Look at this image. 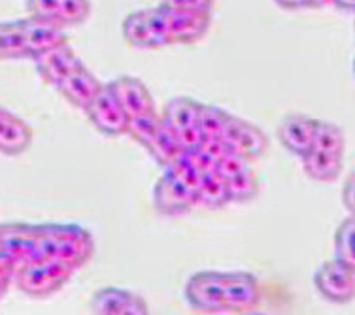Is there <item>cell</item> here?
<instances>
[{"mask_svg":"<svg viewBox=\"0 0 355 315\" xmlns=\"http://www.w3.org/2000/svg\"><path fill=\"white\" fill-rule=\"evenodd\" d=\"M59 2L61 0H27V10L31 17H38V19L46 21H57L59 15ZM61 25V23H59Z\"/></svg>","mask_w":355,"mask_h":315,"instance_id":"obj_32","label":"cell"},{"mask_svg":"<svg viewBox=\"0 0 355 315\" xmlns=\"http://www.w3.org/2000/svg\"><path fill=\"white\" fill-rule=\"evenodd\" d=\"M93 253H95V240L87 228L76 223L36 225L35 249L31 259L61 260L78 270L93 259Z\"/></svg>","mask_w":355,"mask_h":315,"instance_id":"obj_1","label":"cell"},{"mask_svg":"<svg viewBox=\"0 0 355 315\" xmlns=\"http://www.w3.org/2000/svg\"><path fill=\"white\" fill-rule=\"evenodd\" d=\"M35 132L31 125L25 123L21 117L14 116L12 111H4L0 116V153L2 155H21L33 145Z\"/></svg>","mask_w":355,"mask_h":315,"instance_id":"obj_18","label":"cell"},{"mask_svg":"<svg viewBox=\"0 0 355 315\" xmlns=\"http://www.w3.org/2000/svg\"><path fill=\"white\" fill-rule=\"evenodd\" d=\"M176 134L178 140H180V145H182V150L184 151H195L197 147H200L202 142H205V136H202V132L198 130L197 125L178 130Z\"/></svg>","mask_w":355,"mask_h":315,"instance_id":"obj_33","label":"cell"},{"mask_svg":"<svg viewBox=\"0 0 355 315\" xmlns=\"http://www.w3.org/2000/svg\"><path fill=\"white\" fill-rule=\"evenodd\" d=\"M153 204L161 215H184L197 206V191L172 172H166L155 183Z\"/></svg>","mask_w":355,"mask_h":315,"instance_id":"obj_8","label":"cell"},{"mask_svg":"<svg viewBox=\"0 0 355 315\" xmlns=\"http://www.w3.org/2000/svg\"><path fill=\"white\" fill-rule=\"evenodd\" d=\"M312 147H314V150L329 151V153H340V155H344V147H346L344 132H342V129L338 125L329 123V121H318V119H315Z\"/></svg>","mask_w":355,"mask_h":315,"instance_id":"obj_25","label":"cell"},{"mask_svg":"<svg viewBox=\"0 0 355 315\" xmlns=\"http://www.w3.org/2000/svg\"><path fill=\"white\" fill-rule=\"evenodd\" d=\"M36 238V225L21 223V221H10L0 223V247L10 257L19 262H27L33 257Z\"/></svg>","mask_w":355,"mask_h":315,"instance_id":"obj_16","label":"cell"},{"mask_svg":"<svg viewBox=\"0 0 355 315\" xmlns=\"http://www.w3.org/2000/svg\"><path fill=\"white\" fill-rule=\"evenodd\" d=\"M159 123H161V114L157 111H150V114H140V116L129 117V127H127V134L137 140L138 144L146 147L150 142V138L155 134Z\"/></svg>","mask_w":355,"mask_h":315,"instance_id":"obj_28","label":"cell"},{"mask_svg":"<svg viewBox=\"0 0 355 315\" xmlns=\"http://www.w3.org/2000/svg\"><path fill=\"white\" fill-rule=\"evenodd\" d=\"M83 111L87 114L93 127L104 136L116 138L127 134L129 116L121 108V104L117 102V98L108 87V83L101 87V91L93 96V100L87 104V108Z\"/></svg>","mask_w":355,"mask_h":315,"instance_id":"obj_5","label":"cell"},{"mask_svg":"<svg viewBox=\"0 0 355 315\" xmlns=\"http://www.w3.org/2000/svg\"><path fill=\"white\" fill-rule=\"evenodd\" d=\"M4 111H6V110H4V108H2V106H0V116H2V114H4Z\"/></svg>","mask_w":355,"mask_h":315,"instance_id":"obj_39","label":"cell"},{"mask_svg":"<svg viewBox=\"0 0 355 315\" xmlns=\"http://www.w3.org/2000/svg\"><path fill=\"white\" fill-rule=\"evenodd\" d=\"M163 6L198 15H212L214 0H163Z\"/></svg>","mask_w":355,"mask_h":315,"instance_id":"obj_31","label":"cell"},{"mask_svg":"<svg viewBox=\"0 0 355 315\" xmlns=\"http://www.w3.org/2000/svg\"><path fill=\"white\" fill-rule=\"evenodd\" d=\"M185 302L195 309L219 314L225 312V274L198 272L191 276L184 289Z\"/></svg>","mask_w":355,"mask_h":315,"instance_id":"obj_6","label":"cell"},{"mask_svg":"<svg viewBox=\"0 0 355 315\" xmlns=\"http://www.w3.org/2000/svg\"><path fill=\"white\" fill-rule=\"evenodd\" d=\"M125 42L138 49H161L171 46L166 38L163 17L159 14V8L137 10L123 19L121 25Z\"/></svg>","mask_w":355,"mask_h":315,"instance_id":"obj_3","label":"cell"},{"mask_svg":"<svg viewBox=\"0 0 355 315\" xmlns=\"http://www.w3.org/2000/svg\"><path fill=\"white\" fill-rule=\"evenodd\" d=\"M91 10V0H61L57 21L62 27H78L89 19Z\"/></svg>","mask_w":355,"mask_h":315,"instance_id":"obj_27","label":"cell"},{"mask_svg":"<svg viewBox=\"0 0 355 315\" xmlns=\"http://www.w3.org/2000/svg\"><path fill=\"white\" fill-rule=\"evenodd\" d=\"M342 202H344V206L348 208L349 212H354V179L352 178L346 181V187L342 191Z\"/></svg>","mask_w":355,"mask_h":315,"instance_id":"obj_36","label":"cell"},{"mask_svg":"<svg viewBox=\"0 0 355 315\" xmlns=\"http://www.w3.org/2000/svg\"><path fill=\"white\" fill-rule=\"evenodd\" d=\"M144 150L150 151V155L155 159V163L161 166H171L172 161L182 153V145L178 140L176 130L164 123L163 117H161V123H159L155 134L150 138V142L146 144Z\"/></svg>","mask_w":355,"mask_h":315,"instance_id":"obj_20","label":"cell"},{"mask_svg":"<svg viewBox=\"0 0 355 315\" xmlns=\"http://www.w3.org/2000/svg\"><path fill=\"white\" fill-rule=\"evenodd\" d=\"M274 4L282 10H320L331 6V0H272Z\"/></svg>","mask_w":355,"mask_h":315,"instance_id":"obj_34","label":"cell"},{"mask_svg":"<svg viewBox=\"0 0 355 315\" xmlns=\"http://www.w3.org/2000/svg\"><path fill=\"white\" fill-rule=\"evenodd\" d=\"M117 102L127 111V116H140V114H150L155 110V100L151 96L150 89L144 85L142 80L132 78V75H121L114 82L108 83Z\"/></svg>","mask_w":355,"mask_h":315,"instance_id":"obj_13","label":"cell"},{"mask_svg":"<svg viewBox=\"0 0 355 315\" xmlns=\"http://www.w3.org/2000/svg\"><path fill=\"white\" fill-rule=\"evenodd\" d=\"M23 33H25V42H27L28 59L46 53L49 49L59 48L62 44H69V36L64 33V27L55 23V21L38 19V17H28V19H19Z\"/></svg>","mask_w":355,"mask_h":315,"instance_id":"obj_11","label":"cell"},{"mask_svg":"<svg viewBox=\"0 0 355 315\" xmlns=\"http://www.w3.org/2000/svg\"><path fill=\"white\" fill-rule=\"evenodd\" d=\"M231 202L229 191H227L225 179L216 172L206 174L200 186L197 187V206H205L210 210H219Z\"/></svg>","mask_w":355,"mask_h":315,"instance_id":"obj_23","label":"cell"},{"mask_svg":"<svg viewBox=\"0 0 355 315\" xmlns=\"http://www.w3.org/2000/svg\"><path fill=\"white\" fill-rule=\"evenodd\" d=\"M28 59L21 21H0V61Z\"/></svg>","mask_w":355,"mask_h":315,"instance_id":"obj_22","label":"cell"},{"mask_svg":"<svg viewBox=\"0 0 355 315\" xmlns=\"http://www.w3.org/2000/svg\"><path fill=\"white\" fill-rule=\"evenodd\" d=\"M159 14L163 17L166 38L172 44H195L200 38H205L208 28H210V15L189 14V12H180L172 10L163 4H159Z\"/></svg>","mask_w":355,"mask_h":315,"instance_id":"obj_9","label":"cell"},{"mask_svg":"<svg viewBox=\"0 0 355 315\" xmlns=\"http://www.w3.org/2000/svg\"><path fill=\"white\" fill-rule=\"evenodd\" d=\"M17 268H19V262L12 259V257L0 247V276L12 281L14 280L15 272H17Z\"/></svg>","mask_w":355,"mask_h":315,"instance_id":"obj_35","label":"cell"},{"mask_svg":"<svg viewBox=\"0 0 355 315\" xmlns=\"http://www.w3.org/2000/svg\"><path fill=\"white\" fill-rule=\"evenodd\" d=\"M302 168L308 178L314 179V181H321V183H327V181H335L338 179L344 166V155L340 153H329V151L321 150H312L302 155Z\"/></svg>","mask_w":355,"mask_h":315,"instance_id":"obj_19","label":"cell"},{"mask_svg":"<svg viewBox=\"0 0 355 315\" xmlns=\"http://www.w3.org/2000/svg\"><path fill=\"white\" fill-rule=\"evenodd\" d=\"M74 274V268L53 259H31L23 262L14 280L21 293L33 298H48L59 293Z\"/></svg>","mask_w":355,"mask_h":315,"instance_id":"obj_2","label":"cell"},{"mask_svg":"<svg viewBox=\"0 0 355 315\" xmlns=\"http://www.w3.org/2000/svg\"><path fill=\"white\" fill-rule=\"evenodd\" d=\"M91 312L98 315H146L150 314V306L137 293L104 287L91 298Z\"/></svg>","mask_w":355,"mask_h":315,"instance_id":"obj_10","label":"cell"},{"mask_svg":"<svg viewBox=\"0 0 355 315\" xmlns=\"http://www.w3.org/2000/svg\"><path fill=\"white\" fill-rule=\"evenodd\" d=\"M231 114L214 104H202L197 117V127L205 138H218Z\"/></svg>","mask_w":355,"mask_h":315,"instance_id":"obj_26","label":"cell"},{"mask_svg":"<svg viewBox=\"0 0 355 315\" xmlns=\"http://www.w3.org/2000/svg\"><path fill=\"white\" fill-rule=\"evenodd\" d=\"M8 287H10V280H6V278H2V276H0V298L4 296V293L8 291Z\"/></svg>","mask_w":355,"mask_h":315,"instance_id":"obj_38","label":"cell"},{"mask_svg":"<svg viewBox=\"0 0 355 315\" xmlns=\"http://www.w3.org/2000/svg\"><path fill=\"white\" fill-rule=\"evenodd\" d=\"M200 106H202V102H198L197 98H191V96H176V98H171L168 102L164 104L161 117H163L164 123L178 132V130L197 125Z\"/></svg>","mask_w":355,"mask_h":315,"instance_id":"obj_21","label":"cell"},{"mask_svg":"<svg viewBox=\"0 0 355 315\" xmlns=\"http://www.w3.org/2000/svg\"><path fill=\"white\" fill-rule=\"evenodd\" d=\"M355 264L333 259L323 262L314 274V285L323 298L335 304H348L355 296Z\"/></svg>","mask_w":355,"mask_h":315,"instance_id":"obj_4","label":"cell"},{"mask_svg":"<svg viewBox=\"0 0 355 315\" xmlns=\"http://www.w3.org/2000/svg\"><path fill=\"white\" fill-rule=\"evenodd\" d=\"M248 168V159L239 155V153H234V151L227 150L221 157H219L218 165H216V174H219L221 178L225 179L232 174H236V172L244 170Z\"/></svg>","mask_w":355,"mask_h":315,"instance_id":"obj_30","label":"cell"},{"mask_svg":"<svg viewBox=\"0 0 355 315\" xmlns=\"http://www.w3.org/2000/svg\"><path fill=\"white\" fill-rule=\"evenodd\" d=\"M354 236H355V223L354 217L344 219L338 225L335 233V253L336 259L355 264V253H354Z\"/></svg>","mask_w":355,"mask_h":315,"instance_id":"obj_29","label":"cell"},{"mask_svg":"<svg viewBox=\"0 0 355 315\" xmlns=\"http://www.w3.org/2000/svg\"><path fill=\"white\" fill-rule=\"evenodd\" d=\"M331 6L344 10V12H354L355 10V0H331Z\"/></svg>","mask_w":355,"mask_h":315,"instance_id":"obj_37","label":"cell"},{"mask_svg":"<svg viewBox=\"0 0 355 315\" xmlns=\"http://www.w3.org/2000/svg\"><path fill=\"white\" fill-rule=\"evenodd\" d=\"M219 140L225 145V150L234 151L248 161L265 155L268 150V138L265 132L257 125L234 116L229 117V121L219 134Z\"/></svg>","mask_w":355,"mask_h":315,"instance_id":"obj_7","label":"cell"},{"mask_svg":"<svg viewBox=\"0 0 355 315\" xmlns=\"http://www.w3.org/2000/svg\"><path fill=\"white\" fill-rule=\"evenodd\" d=\"M225 183L231 202L246 204V202L257 199V195H259V179L250 166L225 178Z\"/></svg>","mask_w":355,"mask_h":315,"instance_id":"obj_24","label":"cell"},{"mask_svg":"<svg viewBox=\"0 0 355 315\" xmlns=\"http://www.w3.org/2000/svg\"><path fill=\"white\" fill-rule=\"evenodd\" d=\"M104 83L96 80V75L83 64L82 61L64 75V80L59 83V93L64 96V100L80 110H85L87 104L93 100V96L101 91Z\"/></svg>","mask_w":355,"mask_h":315,"instance_id":"obj_15","label":"cell"},{"mask_svg":"<svg viewBox=\"0 0 355 315\" xmlns=\"http://www.w3.org/2000/svg\"><path fill=\"white\" fill-rule=\"evenodd\" d=\"M314 129L315 119L304 116V114H289L278 125L276 136L289 153L302 157L304 153L312 150Z\"/></svg>","mask_w":355,"mask_h":315,"instance_id":"obj_14","label":"cell"},{"mask_svg":"<svg viewBox=\"0 0 355 315\" xmlns=\"http://www.w3.org/2000/svg\"><path fill=\"white\" fill-rule=\"evenodd\" d=\"M261 300L259 281L250 272L225 274V312L244 314L257 308Z\"/></svg>","mask_w":355,"mask_h":315,"instance_id":"obj_12","label":"cell"},{"mask_svg":"<svg viewBox=\"0 0 355 315\" xmlns=\"http://www.w3.org/2000/svg\"><path fill=\"white\" fill-rule=\"evenodd\" d=\"M80 61L82 59L76 55V51L70 48L69 44H62L59 48L49 49L46 53L35 57L36 70H38L40 78L55 89L64 80V75L69 74Z\"/></svg>","mask_w":355,"mask_h":315,"instance_id":"obj_17","label":"cell"}]
</instances>
